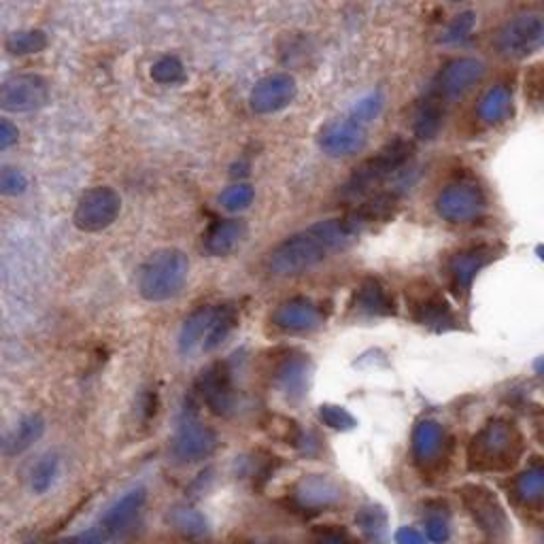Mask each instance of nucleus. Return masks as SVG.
Returning <instances> with one entry per match:
<instances>
[{"label": "nucleus", "instance_id": "nucleus-1", "mask_svg": "<svg viewBox=\"0 0 544 544\" xmlns=\"http://www.w3.org/2000/svg\"><path fill=\"white\" fill-rule=\"evenodd\" d=\"M368 224L353 213L347 217H334L319 221L304 228L289 238L268 255V270L275 277H294L328 260L330 255L345 249L353 238Z\"/></svg>", "mask_w": 544, "mask_h": 544}, {"label": "nucleus", "instance_id": "nucleus-2", "mask_svg": "<svg viewBox=\"0 0 544 544\" xmlns=\"http://www.w3.org/2000/svg\"><path fill=\"white\" fill-rule=\"evenodd\" d=\"M523 453V438L513 423L491 421L472 438L468 462L472 470L500 472L513 468Z\"/></svg>", "mask_w": 544, "mask_h": 544}, {"label": "nucleus", "instance_id": "nucleus-3", "mask_svg": "<svg viewBox=\"0 0 544 544\" xmlns=\"http://www.w3.org/2000/svg\"><path fill=\"white\" fill-rule=\"evenodd\" d=\"M190 275V258L179 249L151 253L139 270V292L149 302L175 298Z\"/></svg>", "mask_w": 544, "mask_h": 544}, {"label": "nucleus", "instance_id": "nucleus-4", "mask_svg": "<svg viewBox=\"0 0 544 544\" xmlns=\"http://www.w3.org/2000/svg\"><path fill=\"white\" fill-rule=\"evenodd\" d=\"M413 158V145L402 139L387 143L377 156L366 160L362 166H357L349 181L340 190V198L347 202L362 200L370 196L379 185L394 177L398 170Z\"/></svg>", "mask_w": 544, "mask_h": 544}, {"label": "nucleus", "instance_id": "nucleus-5", "mask_svg": "<svg viewBox=\"0 0 544 544\" xmlns=\"http://www.w3.org/2000/svg\"><path fill=\"white\" fill-rule=\"evenodd\" d=\"M544 41V17L538 11L521 13L506 22L498 34L500 54L513 60L532 56Z\"/></svg>", "mask_w": 544, "mask_h": 544}, {"label": "nucleus", "instance_id": "nucleus-6", "mask_svg": "<svg viewBox=\"0 0 544 544\" xmlns=\"http://www.w3.org/2000/svg\"><path fill=\"white\" fill-rule=\"evenodd\" d=\"M122 211V198L113 187H92L77 202L75 226L83 232L107 230Z\"/></svg>", "mask_w": 544, "mask_h": 544}, {"label": "nucleus", "instance_id": "nucleus-7", "mask_svg": "<svg viewBox=\"0 0 544 544\" xmlns=\"http://www.w3.org/2000/svg\"><path fill=\"white\" fill-rule=\"evenodd\" d=\"M436 213L449 224H468L485 213V196L474 183H453L438 194Z\"/></svg>", "mask_w": 544, "mask_h": 544}, {"label": "nucleus", "instance_id": "nucleus-8", "mask_svg": "<svg viewBox=\"0 0 544 544\" xmlns=\"http://www.w3.org/2000/svg\"><path fill=\"white\" fill-rule=\"evenodd\" d=\"M462 493V502L472 515L474 523L481 527V532L491 536L493 540H500L508 532V519L504 508L500 506L498 498L481 485H464L459 489Z\"/></svg>", "mask_w": 544, "mask_h": 544}, {"label": "nucleus", "instance_id": "nucleus-9", "mask_svg": "<svg viewBox=\"0 0 544 544\" xmlns=\"http://www.w3.org/2000/svg\"><path fill=\"white\" fill-rule=\"evenodd\" d=\"M483 75L485 64L479 58H455L440 68L432 96L440 102L462 98L472 85L483 79Z\"/></svg>", "mask_w": 544, "mask_h": 544}, {"label": "nucleus", "instance_id": "nucleus-10", "mask_svg": "<svg viewBox=\"0 0 544 544\" xmlns=\"http://www.w3.org/2000/svg\"><path fill=\"white\" fill-rule=\"evenodd\" d=\"M49 85L39 75H17L0 83V109L30 113L47 105Z\"/></svg>", "mask_w": 544, "mask_h": 544}, {"label": "nucleus", "instance_id": "nucleus-11", "mask_svg": "<svg viewBox=\"0 0 544 544\" xmlns=\"http://www.w3.org/2000/svg\"><path fill=\"white\" fill-rule=\"evenodd\" d=\"M368 141L366 124L353 115L328 124L319 134V147L330 158H351L357 151H362Z\"/></svg>", "mask_w": 544, "mask_h": 544}, {"label": "nucleus", "instance_id": "nucleus-12", "mask_svg": "<svg viewBox=\"0 0 544 544\" xmlns=\"http://www.w3.org/2000/svg\"><path fill=\"white\" fill-rule=\"evenodd\" d=\"M451 442L436 421H421L413 432V459L423 472L440 470L447 462Z\"/></svg>", "mask_w": 544, "mask_h": 544}, {"label": "nucleus", "instance_id": "nucleus-13", "mask_svg": "<svg viewBox=\"0 0 544 544\" xmlns=\"http://www.w3.org/2000/svg\"><path fill=\"white\" fill-rule=\"evenodd\" d=\"M298 94V85L289 75H270L255 83L249 105L258 115H270L285 109Z\"/></svg>", "mask_w": 544, "mask_h": 544}, {"label": "nucleus", "instance_id": "nucleus-14", "mask_svg": "<svg viewBox=\"0 0 544 544\" xmlns=\"http://www.w3.org/2000/svg\"><path fill=\"white\" fill-rule=\"evenodd\" d=\"M270 321H272V326L281 332L302 334V332L317 330L323 321V313L313 300L294 298V300H287L281 306H277Z\"/></svg>", "mask_w": 544, "mask_h": 544}, {"label": "nucleus", "instance_id": "nucleus-15", "mask_svg": "<svg viewBox=\"0 0 544 544\" xmlns=\"http://www.w3.org/2000/svg\"><path fill=\"white\" fill-rule=\"evenodd\" d=\"M200 398L215 415H228L234 406V389L226 364H213L196 383Z\"/></svg>", "mask_w": 544, "mask_h": 544}, {"label": "nucleus", "instance_id": "nucleus-16", "mask_svg": "<svg viewBox=\"0 0 544 544\" xmlns=\"http://www.w3.org/2000/svg\"><path fill=\"white\" fill-rule=\"evenodd\" d=\"M217 449V436L207 425L198 421H185L177 436L173 451L181 462H200V459L209 457Z\"/></svg>", "mask_w": 544, "mask_h": 544}, {"label": "nucleus", "instance_id": "nucleus-17", "mask_svg": "<svg viewBox=\"0 0 544 544\" xmlns=\"http://www.w3.org/2000/svg\"><path fill=\"white\" fill-rule=\"evenodd\" d=\"M247 224L243 219H219L209 226L202 238V249L213 258H226L243 245Z\"/></svg>", "mask_w": 544, "mask_h": 544}, {"label": "nucleus", "instance_id": "nucleus-18", "mask_svg": "<svg viewBox=\"0 0 544 544\" xmlns=\"http://www.w3.org/2000/svg\"><path fill=\"white\" fill-rule=\"evenodd\" d=\"M493 253L489 247H470L455 253L449 262V277L457 294H466L474 277L491 262Z\"/></svg>", "mask_w": 544, "mask_h": 544}, {"label": "nucleus", "instance_id": "nucleus-19", "mask_svg": "<svg viewBox=\"0 0 544 544\" xmlns=\"http://www.w3.org/2000/svg\"><path fill=\"white\" fill-rule=\"evenodd\" d=\"M143 504H145L143 489H134V491L126 493L122 500L111 506V510L105 515V519H102V523L98 527L107 534V538L124 534L126 530H130L134 519L139 517Z\"/></svg>", "mask_w": 544, "mask_h": 544}, {"label": "nucleus", "instance_id": "nucleus-20", "mask_svg": "<svg viewBox=\"0 0 544 544\" xmlns=\"http://www.w3.org/2000/svg\"><path fill=\"white\" fill-rule=\"evenodd\" d=\"M413 317L415 321L421 323V326H428L438 332L455 328V317H453L451 306L436 292L421 294L413 300Z\"/></svg>", "mask_w": 544, "mask_h": 544}, {"label": "nucleus", "instance_id": "nucleus-21", "mask_svg": "<svg viewBox=\"0 0 544 544\" xmlns=\"http://www.w3.org/2000/svg\"><path fill=\"white\" fill-rule=\"evenodd\" d=\"M215 315V306H200L190 317L185 319L181 334H179V349L183 355H194L202 351L204 338L209 334L211 321Z\"/></svg>", "mask_w": 544, "mask_h": 544}, {"label": "nucleus", "instance_id": "nucleus-22", "mask_svg": "<svg viewBox=\"0 0 544 544\" xmlns=\"http://www.w3.org/2000/svg\"><path fill=\"white\" fill-rule=\"evenodd\" d=\"M353 302L355 309L368 317H389L396 313L394 300H391V296L385 292V287L374 279H368L360 285Z\"/></svg>", "mask_w": 544, "mask_h": 544}, {"label": "nucleus", "instance_id": "nucleus-23", "mask_svg": "<svg viewBox=\"0 0 544 544\" xmlns=\"http://www.w3.org/2000/svg\"><path fill=\"white\" fill-rule=\"evenodd\" d=\"M45 432V421L39 415L24 417L11 432L0 438V449L5 455H20L30 449Z\"/></svg>", "mask_w": 544, "mask_h": 544}, {"label": "nucleus", "instance_id": "nucleus-24", "mask_svg": "<svg viewBox=\"0 0 544 544\" xmlns=\"http://www.w3.org/2000/svg\"><path fill=\"white\" fill-rule=\"evenodd\" d=\"M513 498L530 510H540L544 500V470L540 464L527 468L523 474H519L510 487Z\"/></svg>", "mask_w": 544, "mask_h": 544}, {"label": "nucleus", "instance_id": "nucleus-25", "mask_svg": "<svg viewBox=\"0 0 544 544\" xmlns=\"http://www.w3.org/2000/svg\"><path fill=\"white\" fill-rule=\"evenodd\" d=\"M442 119H445V113H442V102L436 96L423 98L413 115V132L417 134V139L421 141L436 139L442 128Z\"/></svg>", "mask_w": 544, "mask_h": 544}, {"label": "nucleus", "instance_id": "nucleus-26", "mask_svg": "<svg viewBox=\"0 0 544 544\" xmlns=\"http://www.w3.org/2000/svg\"><path fill=\"white\" fill-rule=\"evenodd\" d=\"M513 115V92L506 85H496L491 88L479 105V117L481 122L496 126L506 122V119Z\"/></svg>", "mask_w": 544, "mask_h": 544}, {"label": "nucleus", "instance_id": "nucleus-27", "mask_svg": "<svg viewBox=\"0 0 544 544\" xmlns=\"http://www.w3.org/2000/svg\"><path fill=\"white\" fill-rule=\"evenodd\" d=\"M238 326V313L232 304H219L215 306V315L211 321V328L207 338H204L202 351H213L219 345L226 343V338L234 332Z\"/></svg>", "mask_w": 544, "mask_h": 544}, {"label": "nucleus", "instance_id": "nucleus-28", "mask_svg": "<svg viewBox=\"0 0 544 544\" xmlns=\"http://www.w3.org/2000/svg\"><path fill=\"white\" fill-rule=\"evenodd\" d=\"M47 47V34L43 30H22L7 39V49L13 56L39 54Z\"/></svg>", "mask_w": 544, "mask_h": 544}, {"label": "nucleus", "instance_id": "nucleus-29", "mask_svg": "<svg viewBox=\"0 0 544 544\" xmlns=\"http://www.w3.org/2000/svg\"><path fill=\"white\" fill-rule=\"evenodd\" d=\"M253 198H255L253 187L249 183L238 181V183L228 185L226 190L219 194V204L230 213H238V211L249 209Z\"/></svg>", "mask_w": 544, "mask_h": 544}, {"label": "nucleus", "instance_id": "nucleus-30", "mask_svg": "<svg viewBox=\"0 0 544 544\" xmlns=\"http://www.w3.org/2000/svg\"><path fill=\"white\" fill-rule=\"evenodd\" d=\"M151 79L162 85H175L185 79V66L177 56H164L151 66Z\"/></svg>", "mask_w": 544, "mask_h": 544}, {"label": "nucleus", "instance_id": "nucleus-31", "mask_svg": "<svg viewBox=\"0 0 544 544\" xmlns=\"http://www.w3.org/2000/svg\"><path fill=\"white\" fill-rule=\"evenodd\" d=\"M425 532H428V538L432 542H447L451 534V523H449V513L445 506L430 508L428 515H425Z\"/></svg>", "mask_w": 544, "mask_h": 544}, {"label": "nucleus", "instance_id": "nucleus-32", "mask_svg": "<svg viewBox=\"0 0 544 544\" xmlns=\"http://www.w3.org/2000/svg\"><path fill=\"white\" fill-rule=\"evenodd\" d=\"M56 476H58V459L54 455L43 457L41 462L32 468V476H30L32 489L37 493H45L51 485H54Z\"/></svg>", "mask_w": 544, "mask_h": 544}, {"label": "nucleus", "instance_id": "nucleus-33", "mask_svg": "<svg viewBox=\"0 0 544 544\" xmlns=\"http://www.w3.org/2000/svg\"><path fill=\"white\" fill-rule=\"evenodd\" d=\"M474 24H476V15L472 11H466V13H459L455 15L453 20L449 22L447 30H445V43L449 45H457V43H462L466 41L472 30H474Z\"/></svg>", "mask_w": 544, "mask_h": 544}, {"label": "nucleus", "instance_id": "nucleus-34", "mask_svg": "<svg viewBox=\"0 0 544 544\" xmlns=\"http://www.w3.org/2000/svg\"><path fill=\"white\" fill-rule=\"evenodd\" d=\"M279 381L285 389L296 391L304 385V360L302 357H287V360L279 366Z\"/></svg>", "mask_w": 544, "mask_h": 544}, {"label": "nucleus", "instance_id": "nucleus-35", "mask_svg": "<svg viewBox=\"0 0 544 544\" xmlns=\"http://www.w3.org/2000/svg\"><path fill=\"white\" fill-rule=\"evenodd\" d=\"M28 181L22 170L13 166H0V194L5 196H20L26 192Z\"/></svg>", "mask_w": 544, "mask_h": 544}, {"label": "nucleus", "instance_id": "nucleus-36", "mask_svg": "<svg viewBox=\"0 0 544 544\" xmlns=\"http://www.w3.org/2000/svg\"><path fill=\"white\" fill-rule=\"evenodd\" d=\"M381 109H383V96L381 94H370L360 102V105L353 109L351 115L355 119H360L362 124H368L370 119H374L381 113Z\"/></svg>", "mask_w": 544, "mask_h": 544}, {"label": "nucleus", "instance_id": "nucleus-37", "mask_svg": "<svg viewBox=\"0 0 544 544\" xmlns=\"http://www.w3.org/2000/svg\"><path fill=\"white\" fill-rule=\"evenodd\" d=\"M321 419L326 421L328 425H332V428H351L353 425V417L345 411V408H338V406H323L321 408Z\"/></svg>", "mask_w": 544, "mask_h": 544}, {"label": "nucleus", "instance_id": "nucleus-38", "mask_svg": "<svg viewBox=\"0 0 544 544\" xmlns=\"http://www.w3.org/2000/svg\"><path fill=\"white\" fill-rule=\"evenodd\" d=\"M107 540H109L107 534L102 532L100 527H94V530H88V532H83V534L58 540V542H51V544H105Z\"/></svg>", "mask_w": 544, "mask_h": 544}, {"label": "nucleus", "instance_id": "nucleus-39", "mask_svg": "<svg viewBox=\"0 0 544 544\" xmlns=\"http://www.w3.org/2000/svg\"><path fill=\"white\" fill-rule=\"evenodd\" d=\"M17 139H20V132H17V126L13 122H9V119L0 117V151L11 147V145H15Z\"/></svg>", "mask_w": 544, "mask_h": 544}, {"label": "nucleus", "instance_id": "nucleus-40", "mask_svg": "<svg viewBox=\"0 0 544 544\" xmlns=\"http://www.w3.org/2000/svg\"><path fill=\"white\" fill-rule=\"evenodd\" d=\"M396 542L398 544H428V540H425L417 530H413V527H402V530L396 534Z\"/></svg>", "mask_w": 544, "mask_h": 544}, {"label": "nucleus", "instance_id": "nucleus-41", "mask_svg": "<svg viewBox=\"0 0 544 544\" xmlns=\"http://www.w3.org/2000/svg\"><path fill=\"white\" fill-rule=\"evenodd\" d=\"M315 544H349L343 532L338 530H321L319 536L315 538Z\"/></svg>", "mask_w": 544, "mask_h": 544}, {"label": "nucleus", "instance_id": "nucleus-42", "mask_svg": "<svg viewBox=\"0 0 544 544\" xmlns=\"http://www.w3.org/2000/svg\"><path fill=\"white\" fill-rule=\"evenodd\" d=\"M255 544H272V542H255Z\"/></svg>", "mask_w": 544, "mask_h": 544}, {"label": "nucleus", "instance_id": "nucleus-43", "mask_svg": "<svg viewBox=\"0 0 544 544\" xmlns=\"http://www.w3.org/2000/svg\"><path fill=\"white\" fill-rule=\"evenodd\" d=\"M453 3H462V0H453Z\"/></svg>", "mask_w": 544, "mask_h": 544}]
</instances>
